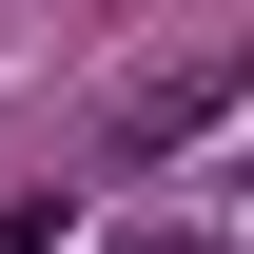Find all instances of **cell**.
Masks as SVG:
<instances>
[{"label": "cell", "mask_w": 254, "mask_h": 254, "mask_svg": "<svg viewBox=\"0 0 254 254\" xmlns=\"http://www.w3.org/2000/svg\"><path fill=\"white\" fill-rule=\"evenodd\" d=\"M98 254H215V235H195V215H137V235H98Z\"/></svg>", "instance_id": "7a4b0ae2"}, {"label": "cell", "mask_w": 254, "mask_h": 254, "mask_svg": "<svg viewBox=\"0 0 254 254\" xmlns=\"http://www.w3.org/2000/svg\"><path fill=\"white\" fill-rule=\"evenodd\" d=\"M254 98V39H195V59H137L118 98H98V137H118V157H176V137H215Z\"/></svg>", "instance_id": "6da1fadb"}]
</instances>
